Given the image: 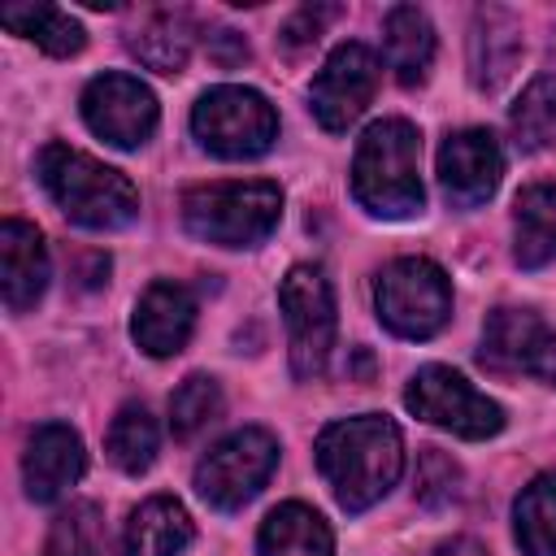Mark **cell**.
Listing matches in <instances>:
<instances>
[{
  "label": "cell",
  "mask_w": 556,
  "mask_h": 556,
  "mask_svg": "<svg viewBox=\"0 0 556 556\" xmlns=\"http://www.w3.org/2000/svg\"><path fill=\"white\" fill-rule=\"evenodd\" d=\"M521 61V26L508 9H478L469 26V78L482 91H495L513 78Z\"/></svg>",
  "instance_id": "obj_17"
},
{
  "label": "cell",
  "mask_w": 556,
  "mask_h": 556,
  "mask_svg": "<svg viewBox=\"0 0 556 556\" xmlns=\"http://www.w3.org/2000/svg\"><path fill=\"white\" fill-rule=\"evenodd\" d=\"M413 495L421 508H447L452 500H460V465L443 447H421Z\"/></svg>",
  "instance_id": "obj_29"
},
{
  "label": "cell",
  "mask_w": 556,
  "mask_h": 556,
  "mask_svg": "<svg viewBox=\"0 0 556 556\" xmlns=\"http://www.w3.org/2000/svg\"><path fill=\"white\" fill-rule=\"evenodd\" d=\"M382 48L387 65L395 70L400 87H417L430 74L434 61V26L417 4H395L382 22Z\"/></svg>",
  "instance_id": "obj_20"
},
{
  "label": "cell",
  "mask_w": 556,
  "mask_h": 556,
  "mask_svg": "<svg viewBox=\"0 0 556 556\" xmlns=\"http://www.w3.org/2000/svg\"><path fill=\"white\" fill-rule=\"evenodd\" d=\"M500 178H504V152L491 130L469 126L439 143V182H443L447 204L473 208L495 195Z\"/></svg>",
  "instance_id": "obj_13"
},
{
  "label": "cell",
  "mask_w": 556,
  "mask_h": 556,
  "mask_svg": "<svg viewBox=\"0 0 556 556\" xmlns=\"http://www.w3.org/2000/svg\"><path fill=\"white\" fill-rule=\"evenodd\" d=\"M378 74H382L378 56L365 43H356V39L339 43L308 87V109L321 122V130H330V135L348 130L369 109V100L378 91Z\"/></svg>",
  "instance_id": "obj_11"
},
{
  "label": "cell",
  "mask_w": 556,
  "mask_h": 556,
  "mask_svg": "<svg viewBox=\"0 0 556 556\" xmlns=\"http://www.w3.org/2000/svg\"><path fill=\"white\" fill-rule=\"evenodd\" d=\"M83 469H87V452L78 430H70L65 421H43L30 430L26 456H22V482L35 504L61 500L83 478Z\"/></svg>",
  "instance_id": "obj_14"
},
{
  "label": "cell",
  "mask_w": 556,
  "mask_h": 556,
  "mask_svg": "<svg viewBox=\"0 0 556 556\" xmlns=\"http://www.w3.org/2000/svg\"><path fill=\"white\" fill-rule=\"evenodd\" d=\"M256 556H334V534L317 508L291 500L261 521Z\"/></svg>",
  "instance_id": "obj_19"
},
{
  "label": "cell",
  "mask_w": 556,
  "mask_h": 556,
  "mask_svg": "<svg viewBox=\"0 0 556 556\" xmlns=\"http://www.w3.org/2000/svg\"><path fill=\"white\" fill-rule=\"evenodd\" d=\"M130 52L156 70V74H178L191 56V22L187 13H174V9H156L148 13L135 30H130Z\"/></svg>",
  "instance_id": "obj_23"
},
{
  "label": "cell",
  "mask_w": 556,
  "mask_h": 556,
  "mask_svg": "<svg viewBox=\"0 0 556 556\" xmlns=\"http://www.w3.org/2000/svg\"><path fill=\"white\" fill-rule=\"evenodd\" d=\"M195 526L174 495L143 500L126 521V556H182Z\"/></svg>",
  "instance_id": "obj_21"
},
{
  "label": "cell",
  "mask_w": 556,
  "mask_h": 556,
  "mask_svg": "<svg viewBox=\"0 0 556 556\" xmlns=\"http://www.w3.org/2000/svg\"><path fill=\"white\" fill-rule=\"evenodd\" d=\"M513 256L521 269H543L556 261V182H526L513 200Z\"/></svg>",
  "instance_id": "obj_18"
},
{
  "label": "cell",
  "mask_w": 556,
  "mask_h": 556,
  "mask_svg": "<svg viewBox=\"0 0 556 556\" xmlns=\"http://www.w3.org/2000/svg\"><path fill=\"white\" fill-rule=\"evenodd\" d=\"M278 308L287 321L291 374L300 382L317 378L334 348V291L317 265H291L278 282Z\"/></svg>",
  "instance_id": "obj_7"
},
{
  "label": "cell",
  "mask_w": 556,
  "mask_h": 556,
  "mask_svg": "<svg viewBox=\"0 0 556 556\" xmlns=\"http://www.w3.org/2000/svg\"><path fill=\"white\" fill-rule=\"evenodd\" d=\"M0 287H4V304L9 313H26L39 304L43 287H48V248L43 235L22 222V217H4L0 222Z\"/></svg>",
  "instance_id": "obj_16"
},
{
  "label": "cell",
  "mask_w": 556,
  "mask_h": 556,
  "mask_svg": "<svg viewBox=\"0 0 556 556\" xmlns=\"http://www.w3.org/2000/svg\"><path fill=\"white\" fill-rule=\"evenodd\" d=\"M434 556H486V547L478 539H469V534H456V539H443L434 547Z\"/></svg>",
  "instance_id": "obj_32"
},
{
  "label": "cell",
  "mask_w": 556,
  "mask_h": 556,
  "mask_svg": "<svg viewBox=\"0 0 556 556\" xmlns=\"http://www.w3.org/2000/svg\"><path fill=\"white\" fill-rule=\"evenodd\" d=\"M378 321L400 339H430L452 317V282L426 256L391 261L374 282Z\"/></svg>",
  "instance_id": "obj_6"
},
{
  "label": "cell",
  "mask_w": 556,
  "mask_h": 556,
  "mask_svg": "<svg viewBox=\"0 0 556 556\" xmlns=\"http://www.w3.org/2000/svg\"><path fill=\"white\" fill-rule=\"evenodd\" d=\"M39 182L52 195V204L74 226H87V230H117V226L135 222V213H139L135 182L122 169H113L70 143H48L39 152Z\"/></svg>",
  "instance_id": "obj_3"
},
{
  "label": "cell",
  "mask_w": 556,
  "mask_h": 556,
  "mask_svg": "<svg viewBox=\"0 0 556 556\" xmlns=\"http://www.w3.org/2000/svg\"><path fill=\"white\" fill-rule=\"evenodd\" d=\"M339 9H330V4H308V9H300V13H291L287 17V26H282V43L287 48H304V43H317L321 39V26L334 17Z\"/></svg>",
  "instance_id": "obj_30"
},
{
  "label": "cell",
  "mask_w": 556,
  "mask_h": 556,
  "mask_svg": "<svg viewBox=\"0 0 556 556\" xmlns=\"http://www.w3.org/2000/svg\"><path fill=\"white\" fill-rule=\"evenodd\" d=\"M213 61L217 65H235V61H248V43L235 35V30H222V35H213Z\"/></svg>",
  "instance_id": "obj_31"
},
{
  "label": "cell",
  "mask_w": 556,
  "mask_h": 556,
  "mask_svg": "<svg viewBox=\"0 0 556 556\" xmlns=\"http://www.w3.org/2000/svg\"><path fill=\"white\" fill-rule=\"evenodd\" d=\"M317 469L330 482L339 508L348 513H365L369 504H378L404 469V439L400 426L382 413H361V417H343L330 421L317 434Z\"/></svg>",
  "instance_id": "obj_1"
},
{
  "label": "cell",
  "mask_w": 556,
  "mask_h": 556,
  "mask_svg": "<svg viewBox=\"0 0 556 556\" xmlns=\"http://www.w3.org/2000/svg\"><path fill=\"white\" fill-rule=\"evenodd\" d=\"M156 443H161V430H156V421H152V413H148L143 404H122L117 417L109 421V434H104L109 460H113L122 473H143V469H152Z\"/></svg>",
  "instance_id": "obj_25"
},
{
  "label": "cell",
  "mask_w": 556,
  "mask_h": 556,
  "mask_svg": "<svg viewBox=\"0 0 556 556\" xmlns=\"http://www.w3.org/2000/svg\"><path fill=\"white\" fill-rule=\"evenodd\" d=\"M274 465H278V439L261 426H243L204 452V460L195 465V491L208 508L235 513L269 482Z\"/></svg>",
  "instance_id": "obj_8"
},
{
  "label": "cell",
  "mask_w": 556,
  "mask_h": 556,
  "mask_svg": "<svg viewBox=\"0 0 556 556\" xmlns=\"http://www.w3.org/2000/svg\"><path fill=\"white\" fill-rule=\"evenodd\" d=\"M217 417H222V387L208 374L182 378L178 391L169 395V430H174V439H191Z\"/></svg>",
  "instance_id": "obj_27"
},
{
  "label": "cell",
  "mask_w": 556,
  "mask_h": 556,
  "mask_svg": "<svg viewBox=\"0 0 556 556\" xmlns=\"http://www.w3.org/2000/svg\"><path fill=\"white\" fill-rule=\"evenodd\" d=\"M352 195L365 213L387 222L421 213V135L413 122L382 117L361 135L352 156Z\"/></svg>",
  "instance_id": "obj_2"
},
{
  "label": "cell",
  "mask_w": 556,
  "mask_h": 556,
  "mask_svg": "<svg viewBox=\"0 0 556 556\" xmlns=\"http://www.w3.org/2000/svg\"><path fill=\"white\" fill-rule=\"evenodd\" d=\"M43 556H100V508L83 500L56 513Z\"/></svg>",
  "instance_id": "obj_28"
},
{
  "label": "cell",
  "mask_w": 556,
  "mask_h": 556,
  "mask_svg": "<svg viewBox=\"0 0 556 556\" xmlns=\"http://www.w3.org/2000/svg\"><path fill=\"white\" fill-rule=\"evenodd\" d=\"M156 96L135 74H100L83 87V122L113 148H139L156 130Z\"/></svg>",
  "instance_id": "obj_12"
},
{
  "label": "cell",
  "mask_w": 556,
  "mask_h": 556,
  "mask_svg": "<svg viewBox=\"0 0 556 556\" xmlns=\"http://www.w3.org/2000/svg\"><path fill=\"white\" fill-rule=\"evenodd\" d=\"M282 217L278 182H204L182 191V226L217 248H252Z\"/></svg>",
  "instance_id": "obj_4"
},
{
  "label": "cell",
  "mask_w": 556,
  "mask_h": 556,
  "mask_svg": "<svg viewBox=\"0 0 556 556\" xmlns=\"http://www.w3.org/2000/svg\"><path fill=\"white\" fill-rule=\"evenodd\" d=\"M521 556H556V473H539L513 504Z\"/></svg>",
  "instance_id": "obj_24"
},
{
  "label": "cell",
  "mask_w": 556,
  "mask_h": 556,
  "mask_svg": "<svg viewBox=\"0 0 556 556\" xmlns=\"http://www.w3.org/2000/svg\"><path fill=\"white\" fill-rule=\"evenodd\" d=\"M191 130L200 148L226 161H252L274 148L278 139V113L274 104L252 87H208L191 109Z\"/></svg>",
  "instance_id": "obj_5"
},
{
  "label": "cell",
  "mask_w": 556,
  "mask_h": 556,
  "mask_svg": "<svg viewBox=\"0 0 556 556\" xmlns=\"http://www.w3.org/2000/svg\"><path fill=\"white\" fill-rule=\"evenodd\" d=\"M0 22H4L13 35L30 39L35 48H43L48 56H74V52H83V43H87V30H83L65 9H56V4H35V0L4 4V9H0Z\"/></svg>",
  "instance_id": "obj_22"
},
{
  "label": "cell",
  "mask_w": 556,
  "mask_h": 556,
  "mask_svg": "<svg viewBox=\"0 0 556 556\" xmlns=\"http://www.w3.org/2000/svg\"><path fill=\"white\" fill-rule=\"evenodd\" d=\"M404 408L460 439H491L504 430V408L447 365H426L404 387Z\"/></svg>",
  "instance_id": "obj_9"
},
{
  "label": "cell",
  "mask_w": 556,
  "mask_h": 556,
  "mask_svg": "<svg viewBox=\"0 0 556 556\" xmlns=\"http://www.w3.org/2000/svg\"><path fill=\"white\" fill-rule=\"evenodd\" d=\"M482 369L504 378H539L556 387V330L534 308H491L478 348Z\"/></svg>",
  "instance_id": "obj_10"
},
{
  "label": "cell",
  "mask_w": 556,
  "mask_h": 556,
  "mask_svg": "<svg viewBox=\"0 0 556 556\" xmlns=\"http://www.w3.org/2000/svg\"><path fill=\"white\" fill-rule=\"evenodd\" d=\"M195 330V295L174 278H156L130 317V334L148 356H178Z\"/></svg>",
  "instance_id": "obj_15"
},
{
  "label": "cell",
  "mask_w": 556,
  "mask_h": 556,
  "mask_svg": "<svg viewBox=\"0 0 556 556\" xmlns=\"http://www.w3.org/2000/svg\"><path fill=\"white\" fill-rule=\"evenodd\" d=\"M513 139L526 152H539L547 143H556V74H539L513 104L508 113Z\"/></svg>",
  "instance_id": "obj_26"
}]
</instances>
